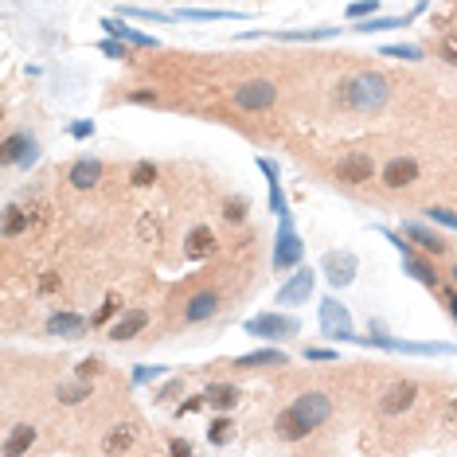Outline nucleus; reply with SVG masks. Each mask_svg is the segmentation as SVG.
Masks as SVG:
<instances>
[{
	"label": "nucleus",
	"instance_id": "nucleus-1",
	"mask_svg": "<svg viewBox=\"0 0 457 457\" xmlns=\"http://www.w3.org/2000/svg\"><path fill=\"white\" fill-rule=\"evenodd\" d=\"M329 415H332L329 395H321V391H305V395H297L293 403L278 415L274 434L286 438V441H301V438H309L313 430H321V426L329 422Z\"/></svg>",
	"mask_w": 457,
	"mask_h": 457
},
{
	"label": "nucleus",
	"instance_id": "nucleus-2",
	"mask_svg": "<svg viewBox=\"0 0 457 457\" xmlns=\"http://www.w3.org/2000/svg\"><path fill=\"white\" fill-rule=\"evenodd\" d=\"M391 98V83L375 71H360V75L344 78L336 86V102L352 114H379Z\"/></svg>",
	"mask_w": 457,
	"mask_h": 457
},
{
	"label": "nucleus",
	"instance_id": "nucleus-3",
	"mask_svg": "<svg viewBox=\"0 0 457 457\" xmlns=\"http://www.w3.org/2000/svg\"><path fill=\"white\" fill-rule=\"evenodd\" d=\"M301 254H305V246H301V235L293 231V219H289V212L286 215H278V243H274V270L278 274H286V270H297V262H301Z\"/></svg>",
	"mask_w": 457,
	"mask_h": 457
},
{
	"label": "nucleus",
	"instance_id": "nucleus-4",
	"mask_svg": "<svg viewBox=\"0 0 457 457\" xmlns=\"http://www.w3.org/2000/svg\"><path fill=\"white\" fill-rule=\"evenodd\" d=\"M278 102V86L270 78H246L243 86H235V106L246 114H262Z\"/></svg>",
	"mask_w": 457,
	"mask_h": 457
},
{
	"label": "nucleus",
	"instance_id": "nucleus-5",
	"mask_svg": "<svg viewBox=\"0 0 457 457\" xmlns=\"http://www.w3.org/2000/svg\"><path fill=\"white\" fill-rule=\"evenodd\" d=\"M301 324L297 317L289 313H258L246 321V336H262V340H286V336H297Z\"/></svg>",
	"mask_w": 457,
	"mask_h": 457
},
{
	"label": "nucleus",
	"instance_id": "nucleus-6",
	"mask_svg": "<svg viewBox=\"0 0 457 457\" xmlns=\"http://www.w3.org/2000/svg\"><path fill=\"white\" fill-rule=\"evenodd\" d=\"M321 332L329 340H355L352 313H348L336 297H324V301H321Z\"/></svg>",
	"mask_w": 457,
	"mask_h": 457
},
{
	"label": "nucleus",
	"instance_id": "nucleus-7",
	"mask_svg": "<svg viewBox=\"0 0 457 457\" xmlns=\"http://www.w3.org/2000/svg\"><path fill=\"white\" fill-rule=\"evenodd\" d=\"M372 176H375V161L367 152H348V157H340V164H336L340 184L360 188V184H372Z\"/></svg>",
	"mask_w": 457,
	"mask_h": 457
},
{
	"label": "nucleus",
	"instance_id": "nucleus-8",
	"mask_svg": "<svg viewBox=\"0 0 457 457\" xmlns=\"http://www.w3.org/2000/svg\"><path fill=\"white\" fill-rule=\"evenodd\" d=\"M355 266H360V258H355L352 250H329L321 258V270H324V278H329V286H348V281L355 278Z\"/></svg>",
	"mask_w": 457,
	"mask_h": 457
},
{
	"label": "nucleus",
	"instance_id": "nucleus-9",
	"mask_svg": "<svg viewBox=\"0 0 457 457\" xmlns=\"http://www.w3.org/2000/svg\"><path fill=\"white\" fill-rule=\"evenodd\" d=\"M4 164H20V169H28V164L39 161V149H35V137L28 133H8L4 137Z\"/></svg>",
	"mask_w": 457,
	"mask_h": 457
},
{
	"label": "nucleus",
	"instance_id": "nucleus-10",
	"mask_svg": "<svg viewBox=\"0 0 457 457\" xmlns=\"http://www.w3.org/2000/svg\"><path fill=\"white\" fill-rule=\"evenodd\" d=\"M418 180V161L415 157H395V161H387L383 164V184L387 188H410Z\"/></svg>",
	"mask_w": 457,
	"mask_h": 457
},
{
	"label": "nucleus",
	"instance_id": "nucleus-11",
	"mask_svg": "<svg viewBox=\"0 0 457 457\" xmlns=\"http://www.w3.org/2000/svg\"><path fill=\"white\" fill-rule=\"evenodd\" d=\"M309 297H313V270L289 274V281L278 289V305H305Z\"/></svg>",
	"mask_w": 457,
	"mask_h": 457
},
{
	"label": "nucleus",
	"instance_id": "nucleus-12",
	"mask_svg": "<svg viewBox=\"0 0 457 457\" xmlns=\"http://www.w3.org/2000/svg\"><path fill=\"white\" fill-rule=\"evenodd\" d=\"M415 395H418V387L410 379H403V383H395V387H387V395L379 398V410L383 415H403V410L415 406Z\"/></svg>",
	"mask_w": 457,
	"mask_h": 457
},
{
	"label": "nucleus",
	"instance_id": "nucleus-13",
	"mask_svg": "<svg viewBox=\"0 0 457 457\" xmlns=\"http://www.w3.org/2000/svg\"><path fill=\"white\" fill-rule=\"evenodd\" d=\"M94 321H86V317L78 313H51L47 317V332L51 336H63V340H78L86 336V329H90Z\"/></svg>",
	"mask_w": 457,
	"mask_h": 457
},
{
	"label": "nucleus",
	"instance_id": "nucleus-14",
	"mask_svg": "<svg viewBox=\"0 0 457 457\" xmlns=\"http://www.w3.org/2000/svg\"><path fill=\"white\" fill-rule=\"evenodd\" d=\"M215 254V231L212 227H192L184 238V258L188 262H203Z\"/></svg>",
	"mask_w": 457,
	"mask_h": 457
},
{
	"label": "nucleus",
	"instance_id": "nucleus-15",
	"mask_svg": "<svg viewBox=\"0 0 457 457\" xmlns=\"http://www.w3.org/2000/svg\"><path fill=\"white\" fill-rule=\"evenodd\" d=\"M219 313V293H212V289H203V293H192L184 305V321L188 324H200V321H212V317Z\"/></svg>",
	"mask_w": 457,
	"mask_h": 457
},
{
	"label": "nucleus",
	"instance_id": "nucleus-16",
	"mask_svg": "<svg viewBox=\"0 0 457 457\" xmlns=\"http://www.w3.org/2000/svg\"><path fill=\"white\" fill-rule=\"evenodd\" d=\"M67 180H71V188H78V192H90V188H98V180H102V161H94V157H78V161L71 164Z\"/></svg>",
	"mask_w": 457,
	"mask_h": 457
},
{
	"label": "nucleus",
	"instance_id": "nucleus-17",
	"mask_svg": "<svg viewBox=\"0 0 457 457\" xmlns=\"http://www.w3.org/2000/svg\"><path fill=\"white\" fill-rule=\"evenodd\" d=\"M145 324H149V313L145 309H129V313H121L118 321L110 324V340H133V336H141L145 332Z\"/></svg>",
	"mask_w": 457,
	"mask_h": 457
},
{
	"label": "nucleus",
	"instance_id": "nucleus-18",
	"mask_svg": "<svg viewBox=\"0 0 457 457\" xmlns=\"http://www.w3.org/2000/svg\"><path fill=\"white\" fill-rule=\"evenodd\" d=\"M403 235L406 238H415L418 246H422L426 254H446L449 250V243L438 235V231H430V227H422V223H403Z\"/></svg>",
	"mask_w": 457,
	"mask_h": 457
},
{
	"label": "nucleus",
	"instance_id": "nucleus-19",
	"mask_svg": "<svg viewBox=\"0 0 457 457\" xmlns=\"http://www.w3.org/2000/svg\"><path fill=\"white\" fill-rule=\"evenodd\" d=\"M289 355L281 348H258V352H246L235 360V367H286Z\"/></svg>",
	"mask_w": 457,
	"mask_h": 457
},
{
	"label": "nucleus",
	"instance_id": "nucleus-20",
	"mask_svg": "<svg viewBox=\"0 0 457 457\" xmlns=\"http://www.w3.org/2000/svg\"><path fill=\"white\" fill-rule=\"evenodd\" d=\"M102 28H106V35H114V39H126L133 43V47H157V39L145 32H133L129 24H121V20H102Z\"/></svg>",
	"mask_w": 457,
	"mask_h": 457
},
{
	"label": "nucleus",
	"instance_id": "nucleus-21",
	"mask_svg": "<svg viewBox=\"0 0 457 457\" xmlns=\"http://www.w3.org/2000/svg\"><path fill=\"white\" fill-rule=\"evenodd\" d=\"M203 398H207V403H212L215 410H231V406H235L238 398H243V391H238L235 383H212V387L203 391Z\"/></svg>",
	"mask_w": 457,
	"mask_h": 457
},
{
	"label": "nucleus",
	"instance_id": "nucleus-22",
	"mask_svg": "<svg viewBox=\"0 0 457 457\" xmlns=\"http://www.w3.org/2000/svg\"><path fill=\"white\" fill-rule=\"evenodd\" d=\"M403 266H406L410 274H415V278L422 281V286H430V289H438V286H441V281H438V274H434V266L426 262L422 254H415V250H410V254H403Z\"/></svg>",
	"mask_w": 457,
	"mask_h": 457
},
{
	"label": "nucleus",
	"instance_id": "nucleus-23",
	"mask_svg": "<svg viewBox=\"0 0 457 457\" xmlns=\"http://www.w3.org/2000/svg\"><path fill=\"white\" fill-rule=\"evenodd\" d=\"M35 446V426H16V430L4 438V453L8 457H20V453H28V449Z\"/></svg>",
	"mask_w": 457,
	"mask_h": 457
},
{
	"label": "nucleus",
	"instance_id": "nucleus-24",
	"mask_svg": "<svg viewBox=\"0 0 457 457\" xmlns=\"http://www.w3.org/2000/svg\"><path fill=\"white\" fill-rule=\"evenodd\" d=\"M102 449H106V453H129V449H133V426H114V430L106 434V441H102Z\"/></svg>",
	"mask_w": 457,
	"mask_h": 457
},
{
	"label": "nucleus",
	"instance_id": "nucleus-25",
	"mask_svg": "<svg viewBox=\"0 0 457 457\" xmlns=\"http://www.w3.org/2000/svg\"><path fill=\"white\" fill-rule=\"evenodd\" d=\"M28 223H32V219H28V212H24V207H16V203H12V207H4V235H8V238L24 235V231H28Z\"/></svg>",
	"mask_w": 457,
	"mask_h": 457
},
{
	"label": "nucleus",
	"instance_id": "nucleus-26",
	"mask_svg": "<svg viewBox=\"0 0 457 457\" xmlns=\"http://www.w3.org/2000/svg\"><path fill=\"white\" fill-rule=\"evenodd\" d=\"M410 24V16H367L364 24H355V32H387V28Z\"/></svg>",
	"mask_w": 457,
	"mask_h": 457
},
{
	"label": "nucleus",
	"instance_id": "nucleus-27",
	"mask_svg": "<svg viewBox=\"0 0 457 457\" xmlns=\"http://www.w3.org/2000/svg\"><path fill=\"white\" fill-rule=\"evenodd\" d=\"M55 398H59V403H67V406H75V403H83V398H90V387H86V379H78V383H59Z\"/></svg>",
	"mask_w": 457,
	"mask_h": 457
},
{
	"label": "nucleus",
	"instance_id": "nucleus-28",
	"mask_svg": "<svg viewBox=\"0 0 457 457\" xmlns=\"http://www.w3.org/2000/svg\"><path fill=\"white\" fill-rule=\"evenodd\" d=\"M379 55H387V59H410V63H418V59H422V47H415V43H383Z\"/></svg>",
	"mask_w": 457,
	"mask_h": 457
},
{
	"label": "nucleus",
	"instance_id": "nucleus-29",
	"mask_svg": "<svg viewBox=\"0 0 457 457\" xmlns=\"http://www.w3.org/2000/svg\"><path fill=\"white\" fill-rule=\"evenodd\" d=\"M129 180H133L137 188H149L152 180H157V164H152V161H137L133 172H129Z\"/></svg>",
	"mask_w": 457,
	"mask_h": 457
},
{
	"label": "nucleus",
	"instance_id": "nucleus-30",
	"mask_svg": "<svg viewBox=\"0 0 457 457\" xmlns=\"http://www.w3.org/2000/svg\"><path fill=\"white\" fill-rule=\"evenodd\" d=\"M246 212H250V203H246L243 195H231V200L223 203V215H227V223H243Z\"/></svg>",
	"mask_w": 457,
	"mask_h": 457
},
{
	"label": "nucleus",
	"instance_id": "nucleus-31",
	"mask_svg": "<svg viewBox=\"0 0 457 457\" xmlns=\"http://www.w3.org/2000/svg\"><path fill=\"white\" fill-rule=\"evenodd\" d=\"M238 12L227 8H184V20H235Z\"/></svg>",
	"mask_w": 457,
	"mask_h": 457
},
{
	"label": "nucleus",
	"instance_id": "nucleus-32",
	"mask_svg": "<svg viewBox=\"0 0 457 457\" xmlns=\"http://www.w3.org/2000/svg\"><path fill=\"white\" fill-rule=\"evenodd\" d=\"M231 430H235L231 418H215V422L207 426V441H212V446H223V441H231Z\"/></svg>",
	"mask_w": 457,
	"mask_h": 457
},
{
	"label": "nucleus",
	"instance_id": "nucleus-33",
	"mask_svg": "<svg viewBox=\"0 0 457 457\" xmlns=\"http://www.w3.org/2000/svg\"><path fill=\"white\" fill-rule=\"evenodd\" d=\"M426 219L441 223V227H449V231H457V215L449 212V207H438V203H430V207H426Z\"/></svg>",
	"mask_w": 457,
	"mask_h": 457
},
{
	"label": "nucleus",
	"instance_id": "nucleus-34",
	"mask_svg": "<svg viewBox=\"0 0 457 457\" xmlns=\"http://www.w3.org/2000/svg\"><path fill=\"white\" fill-rule=\"evenodd\" d=\"M98 51H102V55H110V59H126V55H129V43H126V39H114V35H110V39L98 43Z\"/></svg>",
	"mask_w": 457,
	"mask_h": 457
},
{
	"label": "nucleus",
	"instance_id": "nucleus-35",
	"mask_svg": "<svg viewBox=\"0 0 457 457\" xmlns=\"http://www.w3.org/2000/svg\"><path fill=\"white\" fill-rule=\"evenodd\" d=\"M375 0H355V4H348V20H367V16H375Z\"/></svg>",
	"mask_w": 457,
	"mask_h": 457
},
{
	"label": "nucleus",
	"instance_id": "nucleus-36",
	"mask_svg": "<svg viewBox=\"0 0 457 457\" xmlns=\"http://www.w3.org/2000/svg\"><path fill=\"white\" fill-rule=\"evenodd\" d=\"M161 375H164V367H157V364H141V367H133V383H137V387H145V383H152V379H161Z\"/></svg>",
	"mask_w": 457,
	"mask_h": 457
},
{
	"label": "nucleus",
	"instance_id": "nucleus-37",
	"mask_svg": "<svg viewBox=\"0 0 457 457\" xmlns=\"http://www.w3.org/2000/svg\"><path fill=\"white\" fill-rule=\"evenodd\" d=\"M118 297H106V301H102V309H98V317H94V324H106V321H114V317H118Z\"/></svg>",
	"mask_w": 457,
	"mask_h": 457
},
{
	"label": "nucleus",
	"instance_id": "nucleus-38",
	"mask_svg": "<svg viewBox=\"0 0 457 457\" xmlns=\"http://www.w3.org/2000/svg\"><path fill=\"white\" fill-rule=\"evenodd\" d=\"M121 16H137V20H152V24H164V12H152V8H121Z\"/></svg>",
	"mask_w": 457,
	"mask_h": 457
},
{
	"label": "nucleus",
	"instance_id": "nucleus-39",
	"mask_svg": "<svg viewBox=\"0 0 457 457\" xmlns=\"http://www.w3.org/2000/svg\"><path fill=\"white\" fill-rule=\"evenodd\" d=\"M441 59L457 63V32H446V35H441Z\"/></svg>",
	"mask_w": 457,
	"mask_h": 457
},
{
	"label": "nucleus",
	"instance_id": "nucleus-40",
	"mask_svg": "<svg viewBox=\"0 0 457 457\" xmlns=\"http://www.w3.org/2000/svg\"><path fill=\"white\" fill-rule=\"evenodd\" d=\"M270 212L286 215V192H281V184H270Z\"/></svg>",
	"mask_w": 457,
	"mask_h": 457
},
{
	"label": "nucleus",
	"instance_id": "nucleus-41",
	"mask_svg": "<svg viewBox=\"0 0 457 457\" xmlns=\"http://www.w3.org/2000/svg\"><path fill=\"white\" fill-rule=\"evenodd\" d=\"M75 372H78V379H94V375L102 372V360H94V355H90V360H83V364L75 367Z\"/></svg>",
	"mask_w": 457,
	"mask_h": 457
},
{
	"label": "nucleus",
	"instance_id": "nucleus-42",
	"mask_svg": "<svg viewBox=\"0 0 457 457\" xmlns=\"http://www.w3.org/2000/svg\"><path fill=\"white\" fill-rule=\"evenodd\" d=\"M59 286H63L59 274H43V278H39V293H55Z\"/></svg>",
	"mask_w": 457,
	"mask_h": 457
},
{
	"label": "nucleus",
	"instance_id": "nucleus-43",
	"mask_svg": "<svg viewBox=\"0 0 457 457\" xmlns=\"http://www.w3.org/2000/svg\"><path fill=\"white\" fill-rule=\"evenodd\" d=\"M203 403H207L203 395H200V398H188V403H180V406H176V415H180V418H184V415H195V410H200Z\"/></svg>",
	"mask_w": 457,
	"mask_h": 457
},
{
	"label": "nucleus",
	"instance_id": "nucleus-44",
	"mask_svg": "<svg viewBox=\"0 0 457 457\" xmlns=\"http://www.w3.org/2000/svg\"><path fill=\"white\" fill-rule=\"evenodd\" d=\"M71 137H78V141H83V137H94V121H75V126H71Z\"/></svg>",
	"mask_w": 457,
	"mask_h": 457
},
{
	"label": "nucleus",
	"instance_id": "nucleus-45",
	"mask_svg": "<svg viewBox=\"0 0 457 457\" xmlns=\"http://www.w3.org/2000/svg\"><path fill=\"white\" fill-rule=\"evenodd\" d=\"M169 449H172L176 457H188V453H192V441H188V438H172Z\"/></svg>",
	"mask_w": 457,
	"mask_h": 457
},
{
	"label": "nucleus",
	"instance_id": "nucleus-46",
	"mask_svg": "<svg viewBox=\"0 0 457 457\" xmlns=\"http://www.w3.org/2000/svg\"><path fill=\"white\" fill-rule=\"evenodd\" d=\"M180 391H184V383H180V379H172L169 387H164L161 395H157V403H169V398H172V395H180Z\"/></svg>",
	"mask_w": 457,
	"mask_h": 457
},
{
	"label": "nucleus",
	"instance_id": "nucleus-47",
	"mask_svg": "<svg viewBox=\"0 0 457 457\" xmlns=\"http://www.w3.org/2000/svg\"><path fill=\"white\" fill-rule=\"evenodd\" d=\"M305 360H336V352H329V348H305Z\"/></svg>",
	"mask_w": 457,
	"mask_h": 457
},
{
	"label": "nucleus",
	"instance_id": "nucleus-48",
	"mask_svg": "<svg viewBox=\"0 0 457 457\" xmlns=\"http://www.w3.org/2000/svg\"><path fill=\"white\" fill-rule=\"evenodd\" d=\"M129 102H157V94H152V90H133V94H129Z\"/></svg>",
	"mask_w": 457,
	"mask_h": 457
},
{
	"label": "nucleus",
	"instance_id": "nucleus-49",
	"mask_svg": "<svg viewBox=\"0 0 457 457\" xmlns=\"http://www.w3.org/2000/svg\"><path fill=\"white\" fill-rule=\"evenodd\" d=\"M446 305H449V313H453V321H457V289H446Z\"/></svg>",
	"mask_w": 457,
	"mask_h": 457
},
{
	"label": "nucleus",
	"instance_id": "nucleus-50",
	"mask_svg": "<svg viewBox=\"0 0 457 457\" xmlns=\"http://www.w3.org/2000/svg\"><path fill=\"white\" fill-rule=\"evenodd\" d=\"M453 281H457V266H453Z\"/></svg>",
	"mask_w": 457,
	"mask_h": 457
}]
</instances>
